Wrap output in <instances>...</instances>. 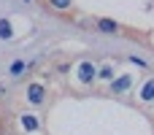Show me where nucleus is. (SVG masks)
<instances>
[{
  "label": "nucleus",
  "instance_id": "obj_1",
  "mask_svg": "<svg viewBox=\"0 0 154 135\" xmlns=\"http://www.w3.org/2000/svg\"><path fill=\"white\" fill-rule=\"evenodd\" d=\"M43 95H46L43 84H30V87H27V97H30V103H35V106L43 100Z\"/></svg>",
  "mask_w": 154,
  "mask_h": 135
},
{
  "label": "nucleus",
  "instance_id": "obj_2",
  "mask_svg": "<svg viewBox=\"0 0 154 135\" xmlns=\"http://www.w3.org/2000/svg\"><path fill=\"white\" fill-rule=\"evenodd\" d=\"M95 73H97V70H95L92 62H81V68H79V78H81L84 84H89V81L95 78Z\"/></svg>",
  "mask_w": 154,
  "mask_h": 135
},
{
  "label": "nucleus",
  "instance_id": "obj_3",
  "mask_svg": "<svg viewBox=\"0 0 154 135\" xmlns=\"http://www.w3.org/2000/svg\"><path fill=\"white\" fill-rule=\"evenodd\" d=\"M97 30L106 32V35H114V32H119V24L114 19H97Z\"/></svg>",
  "mask_w": 154,
  "mask_h": 135
},
{
  "label": "nucleus",
  "instance_id": "obj_4",
  "mask_svg": "<svg viewBox=\"0 0 154 135\" xmlns=\"http://www.w3.org/2000/svg\"><path fill=\"white\" fill-rule=\"evenodd\" d=\"M130 84H133V78H130V76H122V78H116V81H114L111 87H114V92H125V89H127Z\"/></svg>",
  "mask_w": 154,
  "mask_h": 135
},
{
  "label": "nucleus",
  "instance_id": "obj_5",
  "mask_svg": "<svg viewBox=\"0 0 154 135\" xmlns=\"http://www.w3.org/2000/svg\"><path fill=\"white\" fill-rule=\"evenodd\" d=\"M141 100H154V78H149L146 87L141 89Z\"/></svg>",
  "mask_w": 154,
  "mask_h": 135
},
{
  "label": "nucleus",
  "instance_id": "obj_6",
  "mask_svg": "<svg viewBox=\"0 0 154 135\" xmlns=\"http://www.w3.org/2000/svg\"><path fill=\"white\" fill-rule=\"evenodd\" d=\"M14 35V30H11V22H5V19H0V38H11Z\"/></svg>",
  "mask_w": 154,
  "mask_h": 135
},
{
  "label": "nucleus",
  "instance_id": "obj_7",
  "mask_svg": "<svg viewBox=\"0 0 154 135\" xmlns=\"http://www.w3.org/2000/svg\"><path fill=\"white\" fill-rule=\"evenodd\" d=\"M49 5L57 8V11H68L70 8V0H49Z\"/></svg>",
  "mask_w": 154,
  "mask_h": 135
},
{
  "label": "nucleus",
  "instance_id": "obj_8",
  "mask_svg": "<svg viewBox=\"0 0 154 135\" xmlns=\"http://www.w3.org/2000/svg\"><path fill=\"white\" fill-rule=\"evenodd\" d=\"M24 68H27V65H24L22 60H16V62L11 65V70H8V73H11V76H19V73H24Z\"/></svg>",
  "mask_w": 154,
  "mask_h": 135
},
{
  "label": "nucleus",
  "instance_id": "obj_9",
  "mask_svg": "<svg viewBox=\"0 0 154 135\" xmlns=\"http://www.w3.org/2000/svg\"><path fill=\"white\" fill-rule=\"evenodd\" d=\"M22 127H24V130H35V127H38L35 116H22Z\"/></svg>",
  "mask_w": 154,
  "mask_h": 135
},
{
  "label": "nucleus",
  "instance_id": "obj_10",
  "mask_svg": "<svg viewBox=\"0 0 154 135\" xmlns=\"http://www.w3.org/2000/svg\"><path fill=\"white\" fill-rule=\"evenodd\" d=\"M27 3H30V0H27Z\"/></svg>",
  "mask_w": 154,
  "mask_h": 135
}]
</instances>
